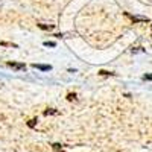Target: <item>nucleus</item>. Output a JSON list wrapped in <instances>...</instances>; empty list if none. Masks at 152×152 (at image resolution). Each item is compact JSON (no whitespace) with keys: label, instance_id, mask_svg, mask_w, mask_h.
<instances>
[{"label":"nucleus","instance_id":"obj_1","mask_svg":"<svg viewBox=\"0 0 152 152\" xmlns=\"http://www.w3.org/2000/svg\"><path fill=\"white\" fill-rule=\"evenodd\" d=\"M126 17H129L134 23H148L149 21L148 17H137V15H129V14H126Z\"/></svg>","mask_w":152,"mask_h":152},{"label":"nucleus","instance_id":"obj_2","mask_svg":"<svg viewBox=\"0 0 152 152\" xmlns=\"http://www.w3.org/2000/svg\"><path fill=\"white\" fill-rule=\"evenodd\" d=\"M8 67L15 69V70H24L26 69V66H24L23 62H8Z\"/></svg>","mask_w":152,"mask_h":152},{"label":"nucleus","instance_id":"obj_3","mask_svg":"<svg viewBox=\"0 0 152 152\" xmlns=\"http://www.w3.org/2000/svg\"><path fill=\"white\" fill-rule=\"evenodd\" d=\"M34 69H38V70H43V72H47V70H52L50 66H44V64H32Z\"/></svg>","mask_w":152,"mask_h":152},{"label":"nucleus","instance_id":"obj_4","mask_svg":"<svg viewBox=\"0 0 152 152\" xmlns=\"http://www.w3.org/2000/svg\"><path fill=\"white\" fill-rule=\"evenodd\" d=\"M52 149H53V152H64L62 151V145H59V143H53Z\"/></svg>","mask_w":152,"mask_h":152},{"label":"nucleus","instance_id":"obj_5","mask_svg":"<svg viewBox=\"0 0 152 152\" xmlns=\"http://www.w3.org/2000/svg\"><path fill=\"white\" fill-rule=\"evenodd\" d=\"M49 114H58V111H56V110H53V108L46 110V111H44V116H49Z\"/></svg>","mask_w":152,"mask_h":152},{"label":"nucleus","instance_id":"obj_6","mask_svg":"<svg viewBox=\"0 0 152 152\" xmlns=\"http://www.w3.org/2000/svg\"><path fill=\"white\" fill-rule=\"evenodd\" d=\"M99 75H100V76H114V73H111V72H105V70H100Z\"/></svg>","mask_w":152,"mask_h":152},{"label":"nucleus","instance_id":"obj_7","mask_svg":"<svg viewBox=\"0 0 152 152\" xmlns=\"http://www.w3.org/2000/svg\"><path fill=\"white\" fill-rule=\"evenodd\" d=\"M41 29H44V31H52L53 29V26H47V24H38Z\"/></svg>","mask_w":152,"mask_h":152},{"label":"nucleus","instance_id":"obj_8","mask_svg":"<svg viewBox=\"0 0 152 152\" xmlns=\"http://www.w3.org/2000/svg\"><path fill=\"white\" fill-rule=\"evenodd\" d=\"M35 125H37V119H32V120L28 122V126H29V128H34Z\"/></svg>","mask_w":152,"mask_h":152},{"label":"nucleus","instance_id":"obj_9","mask_svg":"<svg viewBox=\"0 0 152 152\" xmlns=\"http://www.w3.org/2000/svg\"><path fill=\"white\" fill-rule=\"evenodd\" d=\"M67 100H76V94L75 93H69L67 94Z\"/></svg>","mask_w":152,"mask_h":152},{"label":"nucleus","instance_id":"obj_10","mask_svg":"<svg viewBox=\"0 0 152 152\" xmlns=\"http://www.w3.org/2000/svg\"><path fill=\"white\" fill-rule=\"evenodd\" d=\"M143 79H145V81H152V73H146V75L143 76Z\"/></svg>","mask_w":152,"mask_h":152},{"label":"nucleus","instance_id":"obj_11","mask_svg":"<svg viewBox=\"0 0 152 152\" xmlns=\"http://www.w3.org/2000/svg\"><path fill=\"white\" fill-rule=\"evenodd\" d=\"M44 46H47V47H55V46H56V43H53V41H46V43H44Z\"/></svg>","mask_w":152,"mask_h":152}]
</instances>
